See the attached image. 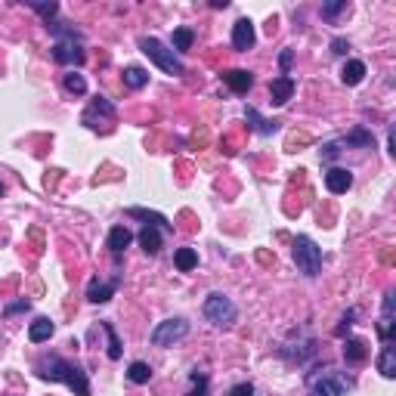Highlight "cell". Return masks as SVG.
Listing matches in <instances>:
<instances>
[{
	"label": "cell",
	"mask_w": 396,
	"mask_h": 396,
	"mask_svg": "<svg viewBox=\"0 0 396 396\" xmlns=\"http://www.w3.org/2000/svg\"><path fill=\"white\" fill-rule=\"evenodd\" d=\"M38 374H41L44 381H59V384H66L68 390H75V396H90L87 372H84L81 365H75V362H68V359H62V356H47V359H41Z\"/></svg>",
	"instance_id": "cell-1"
},
{
	"label": "cell",
	"mask_w": 396,
	"mask_h": 396,
	"mask_svg": "<svg viewBox=\"0 0 396 396\" xmlns=\"http://www.w3.org/2000/svg\"><path fill=\"white\" fill-rule=\"evenodd\" d=\"M201 313H205V319L217 328H229L235 319H239V309H235V304L226 298V294H207L205 304H201Z\"/></svg>",
	"instance_id": "cell-2"
},
{
	"label": "cell",
	"mask_w": 396,
	"mask_h": 396,
	"mask_svg": "<svg viewBox=\"0 0 396 396\" xmlns=\"http://www.w3.org/2000/svg\"><path fill=\"white\" fill-rule=\"evenodd\" d=\"M294 263H298V270L304 272V276H319L322 272V248L316 244L309 235H298L294 239Z\"/></svg>",
	"instance_id": "cell-3"
},
{
	"label": "cell",
	"mask_w": 396,
	"mask_h": 396,
	"mask_svg": "<svg viewBox=\"0 0 396 396\" xmlns=\"http://www.w3.org/2000/svg\"><path fill=\"white\" fill-rule=\"evenodd\" d=\"M140 50L149 56V59L155 62L158 68L164 71V75H174V78H179V75L186 71V68H183V62H179L177 56H174V50H168V47L161 44V41H158V38H142V41H140Z\"/></svg>",
	"instance_id": "cell-4"
},
{
	"label": "cell",
	"mask_w": 396,
	"mask_h": 396,
	"mask_svg": "<svg viewBox=\"0 0 396 396\" xmlns=\"http://www.w3.org/2000/svg\"><path fill=\"white\" fill-rule=\"evenodd\" d=\"M186 335H189V322L186 319H164L152 328V344L155 347H174Z\"/></svg>",
	"instance_id": "cell-5"
},
{
	"label": "cell",
	"mask_w": 396,
	"mask_h": 396,
	"mask_svg": "<svg viewBox=\"0 0 396 396\" xmlns=\"http://www.w3.org/2000/svg\"><path fill=\"white\" fill-rule=\"evenodd\" d=\"M344 390H347V381L337 374H313L307 396H344Z\"/></svg>",
	"instance_id": "cell-6"
},
{
	"label": "cell",
	"mask_w": 396,
	"mask_h": 396,
	"mask_svg": "<svg viewBox=\"0 0 396 396\" xmlns=\"http://www.w3.org/2000/svg\"><path fill=\"white\" fill-rule=\"evenodd\" d=\"M53 59L59 62V66H81V62L87 59V53H84L81 41H56L53 44Z\"/></svg>",
	"instance_id": "cell-7"
},
{
	"label": "cell",
	"mask_w": 396,
	"mask_h": 396,
	"mask_svg": "<svg viewBox=\"0 0 396 396\" xmlns=\"http://www.w3.org/2000/svg\"><path fill=\"white\" fill-rule=\"evenodd\" d=\"M257 41V31H254V22L251 19H239V22L233 25V47L244 53V50H251Z\"/></svg>",
	"instance_id": "cell-8"
},
{
	"label": "cell",
	"mask_w": 396,
	"mask_h": 396,
	"mask_svg": "<svg viewBox=\"0 0 396 396\" xmlns=\"http://www.w3.org/2000/svg\"><path fill=\"white\" fill-rule=\"evenodd\" d=\"M223 81H226V87L233 90V93H239V96H244V93L254 87V78H251V71H244V68L223 71Z\"/></svg>",
	"instance_id": "cell-9"
},
{
	"label": "cell",
	"mask_w": 396,
	"mask_h": 396,
	"mask_svg": "<svg viewBox=\"0 0 396 396\" xmlns=\"http://www.w3.org/2000/svg\"><path fill=\"white\" fill-rule=\"evenodd\" d=\"M291 96H294V78L291 75H279L276 81L270 84V103L272 105H285Z\"/></svg>",
	"instance_id": "cell-10"
},
{
	"label": "cell",
	"mask_w": 396,
	"mask_h": 396,
	"mask_svg": "<svg viewBox=\"0 0 396 396\" xmlns=\"http://www.w3.org/2000/svg\"><path fill=\"white\" fill-rule=\"evenodd\" d=\"M325 186H328L331 196H344V192L353 186V174L347 168H331L325 174Z\"/></svg>",
	"instance_id": "cell-11"
},
{
	"label": "cell",
	"mask_w": 396,
	"mask_h": 396,
	"mask_svg": "<svg viewBox=\"0 0 396 396\" xmlns=\"http://www.w3.org/2000/svg\"><path fill=\"white\" fill-rule=\"evenodd\" d=\"M53 331H56L53 322H50L47 316H38V319L31 322V328H28V341H31V344H44V341L53 337Z\"/></svg>",
	"instance_id": "cell-12"
},
{
	"label": "cell",
	"mask_w": 396,
	"mask_h": 396,
	"mask_svg": "<svg viewBox=\"0 0 396 396\" xmlns=\"http://www.w3.org/2000/svg\"><path fill=\"white\" fill-rule=\"evenodd\" d=\"M115 288H118V282H99V279H93L87 285V300L90 304H105V300H112Z\"/></svg>",
	"instance_id": "cell-13"
},
{
	"label": "cell",
	"mask_w": 396,
	"mask_h": 396,
	"mask_svg": "<svg viewBox=\"0 0 396 396\" xmlns=\"http://www.w3.org/2000/svg\"><path fill=\"white\" fill-rule=\"evenodd\" d=\"M365 356H369L365 341H359V337H347V341H344V359H347V365L365 362Z\"/></svg>",
	"instance_id": "cell-14"
},
{
	"label": "cell",
	"mask_w": 396,
	"mask_h": 396,
	"mask_svg": "<svg viewBox=\"0 0 396 396\" xmlns=\"http://www.w3.org/2000/svg\"><path fill=\"white\" fill-rule=\"evenodd\" d=\"M127 217H133V220H146V226H158V229H170V223L164 214H158V211H146V207H131L127 211Z\"/></svg>",
	"instance_id": "cell-15"
},
{
	"label": "cell",
	"mask_w": 396,
	"mask_h": 396,
	"mask_svg": "<svg viewBox=\"0 0 396 396\" xmlns=\"http://www.w3.org/2000/svg\"><path fill=\"white\" fill-rule=\"evenodd\" d=\"M131 242H133V235H131V229H127V226H115L112 233H109V239H105V244H109L112 254H121V251H124Z\"/></svg>",
	"instance_id": "cell-16"
},
{
	"label": "cell",
	"mask_w": 396,
	"mask_h": 396,
	"mask_svg": "<svg viewBox=\"0 0 396 396\" xmlns=\"http://www.w3.org/2000/svg\"><path fill=\"white\" fill-rule=\"evenodd\" d=\"M378 372L384 374V378H396V350H393V344H384V350H381Z\"/></svg>",
	"instance_id": "cell-17"
},
{
	"label": "cell",
	"mask_w": 396,
	"mask_h": 396,
	"mask_svg": "<svg viewBox=\"0 0 396 396\" xmlns=\"http://www.w3.org/2000/svg\"><path fill=\"white\" fill-rule=\"evenodd\" d=\"M341 78H344V84H347V87H356V84H362V78H365V62L350 59L347 66H344Z\"/></svg>",
	"instance_id": "cell-18"
},
{
	"label": "cell",
	"mask_w": 396,
	"mask_h": 396,
	"mask_svg": "<svg viewBox=\"0 0 396 396\" xmlns=\"http://www.w3.org/2000/svg\"><path fill=\"white\" fill-rule=\"evenodd\" d=\"M140 244L146 254H158V251H161V233H158V226H142Z\"/></svg>",
	"instance_id": "cell-19"
},
{
	"label": "cell",
	"mask_w": 396,
	"mask_h": 396,
	"mask_svg": "<svg viewBox=\"0 0 396 396\" xmlns=\"http://www.w3.org/2000/svg\"><path fill=\"white\" fill-rule=\"evenodd\" d=\"M124 84L131 90H142L149 84V71L146 68H140V66H131V68H124Z\"/></svg>",
	"instance_id": "cell-20"
},
{
	"label": "cell",
	"mask_w": 396,
	"mask_h": 396,
	"mask_svg": "<svg viewBox=\"0 0 396 396\" xmlns=\"http://www.w3.org/2000/svg\"><path fill=\"white\" fill-rule=\"evenodd\" d=\"M174 263H177L179 272H192L198 266V254L192 248H179L177 254H174Z\"/></svg>",
	"instance_id": "cell-21"
},
{
	"label": "cell",
	"mask_w": 396,
	"mask_h": 396,
	"mask_svg": "<svg viewBox=\"0 0 396 396\" xmlns=\"http://www.w3.org/2000/svg\"><path fill=\"white\" fill-rule=\"evenodd\" d=\"M244 118H248L251 124H254V131H257V133H276V127H279L276 121H266V118H261V112L251 109V105L244 109Z\"/></svg>",
	"instance_id": "cell-22"
},
{
	"label": "cell",
	"mask_w": 396,
	"mask_h": 396,
	"mask_svg": "<svg viewBox=\"0 0 396 396\" xmlns=\"http://www.w3.org/2000/svg\"><path fill=\"white\" fill-rule=\"evenodd\" d=\"M127 378H131L133 384H149V381H152V365L149 362H131Z\"/></svg>",
	"instance_id": "cell-23"
},
{
	"label": "cell",
	"mask_w": 396,
	"mask_h": 396,
	"mask_svg": "<svg viewBox=\"0 0 396 396\" xmlns=\"http://www.w3.org/2000/svg\"><path fill=\"white\" fill-rule=\"evenodd\" d=\"M103 331L109 337V359H121V341H118V331H115L112 322H103Z\"/></svg>",
	"instance_id": "cell-24"
},
{
	"label": "cell",
	"mask_w": 396,
	"mask_h": 396,
	"mask_svg": "<svg viewBox=\"0 0 396 396\" xmlns=\"http://www.w3.org/2000/svg\"><path fill=\"white\" fill-rule=\"evenodd\" d=\"M192 41H196V31H192V28H177L174 31V50H179V53L189 50Z\"/></svg>",
	"instance_id": "cell-25"
},
{
	"label": "cell",
	"mask_w": 396,
	"mask_h": 396,
	"mask_svg": "<svg viewBox=\"0 0 396 396\" xmlns=\"http://www.w3.org/2000/svg\"><path fill=\"white\" fill-rule=\"evenodd\" d=\"M66 90L75 93V96H84V93H87V81H84L81 75H75V71H71V75H66Z\"/></svg>",
	"instance_id": "cell-26"
},
{
	"label": "cell",
	"mask_w": 396,
	"mask_h": 396,
	"mask_svg": "<svg viewBox=\"0 0 396 396\" xmlns=\"http://www.w3.org/2000/svg\"><path fill=\"white\" fill-rule=\"evenodd\" d=\"M344 142H347V146H372V133H365L362 127H356L353 133H347V140Z\"/></svg>",
	"instance_id": "cell-27"
},
{
	"label": "cell",
	"mask_w": 396,
	"mask_h": 396,
	"mask_svg": "<svg viewBox=\"0 0 396 396\" xmlns=\"http://www.w3.org/2000/svg\"><path fill=\"white\" fill-rule=\"evenodd\" d=\"M28 6H31L34 13H41V16L47 19V25H50V19L59 13V6H56V3H34V0H28Z\"/></svg>",
	"instance_id": "cell-28"
},
{
	"label": "cell",
	"mask_w": 396,
	"mask_h": 396,
	"mask_svg": "<svg viewBox=\"0 0 396 396\" xmlns=\"http://www.w3.org/2000/svg\"><path fill=\"white\" fill-rule=\"evenodd\" d=\"M192 384H196V387H192L186 396H207V378H205V374L192 372Z\"/></svg>",
	"instance_id": "cell-29"
},
{
	"label": "cell",
	"mask_w": 396,
	"mask_h": 396,
	"mask_svg": "<svg viewBox=\"0 0 396 396\" xmlns=\"http://www.w3.org/2000/svg\"><path fill=\"white\" fill-rule=\"evenodd\" d=\"M344 10H347V0H337V3H325V6H322V16L335 19L337 13H344Z\"/></svg>",
	"instance_id": "cell-30"
},
{
	"label": "cell",
	"mask_w": 396,
	"mask_h": 396,
	"mask_svg": "<svg viewBox=\"0 0 396 396\" xmlns=\"http://www.w3.org/2000/svg\"><path fill=\"white\" fill-rule=\"evenodd\" d=\"M291 62H294V50H282V56H279V68H282V75L291 71Z\"/></svg>",
	"instance_id": "cell-31"
},
{
	"label": "cell",
	"mask_w": 396,
	"mask_h": 396,
	"mask_svg": "<svg viewBox=\"0 0 396 396\" xmlns=\"http://www.w3.org/2000/svg\"><path fill=\"white\" fill-rule=\"evenodd\" d=\"M229 396H254V384H248V381H244V384H235L233 390H229Z\"/></svg>",
	"instance_id": "cell-32"
},
{
	"label": "cell",
	"mask_w": 396,
	"mask_h": 396,
	"mask_svg": "<svg viewBox=\"0 0 396 396\" xmlns=\"http://www.w3.org/2000/svg\"><path fill=\"white\" fill-rule=\"evenodd\" d=\"M353 319H356V309H347V313H344V319H341V325H337V335H344V331L353 325Z\"/></svg>",
	"instance_id": "cell-33"
},
{
	"label": "cell",
	"mask_w": 396,
	"mask_h": 396,
	"mask_svg": "<svg viewBox=\"0 0 396 396\" xmlns=\"http://www.w3.org/2000/svg\"><path fill=\"white\" fill-rule=\"evenodd\" d=\"M331 50H335V53H347V50H350V44H347V41H344V38H335V41H331Z\"/></svg>",
	"instance_id": "cell-34"
},
{
	"label": "cell",
	"mask_w": 396,
	"mask_h": 396,
	"mask_svg": "<svg viewBox=\"0 0 396 396\" xmlns=\"http://www.w3.org/2000/svg\"><path fill=\"white\" fill-rule=\"evenodd\" d=\"M19 309H28V300H19V304L6 307V316H10V313H19Z\"/></svg>",
	"instance_id": "cell-35"
},
{
	"label": "cell",
	"mask_w": 396,
	"mask_h": 396,
	"mask_svg": "<svg viewBox=\"0 0 396 396\" xmlns=\"http://www.w3.org/2000/svg\"><path fill=\"white\" fill-rule=\"evenodd\" d=\"M0 196H3V186H0Z\"/></svg>",
	"instance_id": "cell-36"
}]
</instances>
